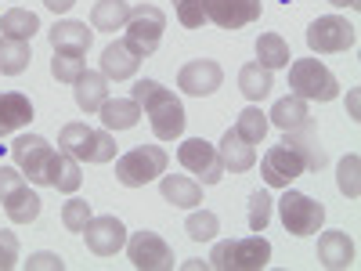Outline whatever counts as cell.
Here are the masks:
<instances>
[{"label": "cell", "mask_w": 361, "mask_h": 271, "mask_svg": "<svg viewBox=\"0 0 361 271\" xmlns=\"http://www.w3.org/2000/svg\"><path fill=\"white\" fill-rule=\"evenodd\" d=\"M134 102L141 105V116H148L152 134L159 141H177L185 134V105H180V98L170 87H163L156 80H137L134 83Z\"/></svg>", "instance_id": "1"}, {"label": "cell", "mask_w": 361, "mask_h": 271, "mask_svg": "<svg viewBox=\"0 0 361 271\" xmlns=\"http://www.w3.org/2000/svg\"><path fill=\"white\" fill-rule=\"evenodd\" d=\"M271 260V243L264 235H246V239H224L209 253V267L221 271H260Z\"/></svg>", "instance_id": "2"}, {"label": "cell", "mask_w": 361, "mask_h": 271, "mask_svg": "<svg viewBox=\"0 0 361 271\" xmlns=\"http://www.w3.org/2000/svg\"><path fill=\"white\" fill-rule=\"evenodd\" d=\"M58 148L80 163H112L116 159V138L109 131H94L87 124H66L58 134Z\"/></svg>", "instance_id": "3"}, {"label": "cell", "mask_w": 361, "mask_h": 271, "mask_svg": "<svg viewBox=\"0 0 361 271\" xmlns=\"http://www.w3.org/2000/svg\"><path fill=\"white\" fill-rule=\"evenodd\" d=\"M166 148L159 145H137L130 152H123L116 159V181L123 188H145L148 181H156L159 174H166Z\"/></svg>", "instance_id": "4"}, {"label": "cell", "mask_w": 361, "mask_h": 271, "mask_svg": "<svg viewBox=\"0 0 361 271\" xmlns=\"http://www.w3.org/2000/svg\"><path fill=\"white\" fill-rule=\"evenodd\" d=\"M289 87H293V95L304 98V102H333L340 95L336 76L329 73L318 58H296L289 66Z\"/></svg>", "instance_id": "5"}, {"label": "cell", "mask_w": 361, "mask_h": 271, "mask_svg": "<svg viewBox=\"0 0 361 271\" xmlns=\"http://www.w3.org/2000/svg\"><path fill=\"white\" fill-rule=\"evenodd\" d=\"M123 29H127V47H130L137 58H148V54H156V47H159V40H163L166 15H163V8H156V4H137V8H130Z\"/></svg>", "instance_id": "6"}, {"label": "cell", "mask_w": 361, "mask_h": 271, "mask_svg": "<svg viewBox=\"0 0 361 271\" xmlns=\"http://www.w3.org/2000/svg\"><path fill=\"white\" fill-rule=\"evenodd\" d=\"M279 217H282V224H286L289 235H314V231H322L325 206L314 203L304 192H289L286 188V195L279 199Z\"/></svg>", "instance_id": "7"}, {"label": "cell", "mask_w": 361, "mask_h": 271, "mask_svg": "<svg viewBox=\"0 0 361 271\" xmlns=\"http://www.w3.org/2000/svg\"><path fill=\"white\" fill-rule=\"evenodd\" d=\"M357 40V29L340 18V15H325V18H314L311 29H307V47L314 54H340V51H350Z\"/></svg>", "instance_id": "8"}, {"label": "cell", "mask_w": 361, "mask_h": 271, "mask_svg": "<svg viewBox=\"0 0 361 271\" xmlns=\"http://www.w3.org/2000/svg\"><path fill=\"white\" fill-rule=\"evenodd\" d=\"M177 163L185 167L188 174H195L202 185H217V181L224 177V163H221L217 145H209V141H202V138L180 141V148H177Z\"/></svg>", "instance_id": "9"}, {"label": "cell", "mask_w": 361, "mask_h": 271, "mask_svg": "<svg viewBox=\"0 0 361 271\" xmlns=\"http://www.w3.org/2000/svg\"><path fill=\"white\" fill-rule=\"evenodd\" d=\"M127 257L137 271H170L177 260H173V250L166 246V239L159 231H134L127 239Z\"/></svg>", "instance_id": "10"}, {"label": "cell", "mask_w": 361, "mask_h": 271, "mask_svg": "<svg viewBox=\"0 0 361 271\" xmlns=\"http://www.w3.org/2000/svg\"><path fill=\"white\" fill-rule=\"evenodd\" d=\"M11 156L18 163V170L29 177V185H47V167H51V156L54 148L47 138L40 134H22L15 145H11Z\"/></svg>", "instance_id": "11"}, {"label": "cell", "mask_w": 361, "mask_h": 271, "mask_svg": "<svg viewBox=\"0 0 361 271\" xmlns=\"http://www.w3.org/2000/svg\"><path fill=\"white\" fill-rule=\"evenodd\" d=\"M260 174L271 188H289L300 174H307V167L300 163V156L293 152L289 145H271L264 159H260Z\"/></svg>", "instance_id": "12"}, {"label": "cell", "mask_w": 361, "mask_h": 271, "mask_svg": "<svg viewBox=\"0 0 361 271\" xmlns=\"http://www.w3.org/2000/svg\"><path fill=\"white\" fill-rule=\"evenodd\" d=\"M83 239H87V250L98 253V257H112L127 246V228L119 217H90L83 224Z\"/></svg>", "instance_id": "13"}, {"label": "cell", "mask_w": 361, "mask_h": 271, "mask_svg": "<svg viewBox=\"0 0 361 271\" xmlns=\"http://www.w3.org/2000/svg\"><path fill=\"white\" fill-rule=\"evenodd\" d=\"M221 83H224V69L214 62V58H195V62H188L185 69L177 73V87L185 90V95H192V98L214 95Z\"/></svg>", "instance_id": "14"}, {"label": "cell", "mask_w": 361, "mask_h": 271, "mask_svg": "<svg viewBox=\"0 0 361 271\" xmlns=\"http://www.w3.org/2000/svg\"><path fill=\"white\" fill-rule=\"evenodd\" d=\"M260 18V0H206V22L221 29H243Z\"/></svg>", "instance_id": "15"}, {"label": "cell", "mask_w": 361, "mask_h": 271, "mask_svg": "<svg viewBox=\"0 0 361 271\" xmlns=\"http://www.w3.org/2000/svg\"><path fill=\"white\" fill-rule=\"evenodd\" d=\"M0 203H4L8 221H15V224H33L40 217V195L29 188V181H22V185H15L11 192H4Z\"/></svg>", "instance_id": "16"}, {"label": "cell", "mask_w": 361, "mask_h": 271, "mask_svg": "<svg viewBox=\"0 0 361 271\" xmlns=\"http://www.w3.org/2000/svg\"><path fill=\"white\" fill-rule=\"evenodd\" d=\"M282 145H289L293 152L300 156V163H304L307 170H322V167H325V148H322V141H318L314 124L300 127V131H286Z\"/></svg>", "instance_id": "17"}, {"label": "cell", "mask_w": 361, "mask_h": 271, "mask_svg": "<svg viewBox=\"0 0 361 271\" xmlns=\"http://www.w3.org/2000/svg\"><path fill=\"white\" fill-rule=\"evenodd\" d=\"M33 119V102L22 90H0V138Z\"/></svg>", "instance_id": "18"}, {"label": "cell", "mask_w": 361, "mask_h": 271, "mask_svg": "<svg viewBox=\"0 0 361 271\" xmlns=\"http://www.w3.org/2000/svg\"><path fill=\"white\" fill-rule=\"evenodd\" d=\"M141 66V58L127 47V40H116L102 51V76L105 80H130Z\"/></svg>", "instance_id": "19"}, {"label": "cell", "mask_w": 361, "mask_h": 271, "mask_svg": "<svg viewBox=\"0 0 361 271\" xmlns=\"http://www.w3.org/2000/svg\"><path fill=\"white\" fill-rule=\"evenodd\" d=\"M217 152H221L224 170H231V174H246V170L257 163V148H253L246 138H238V134H235V127H231V131L221 138Z\"/></svg>", "instance_id": "20"}, {"label": "cell", "mask_w": 361, "mask_h": 271, "mask_svg": "<svg viewBox=\"0 0 361 271\" xmlns=\"http://www.w3.org/2000/svg\"><path fill=\"white\" fill-rule=\"evenodd\" d=\"M318 260L322 267H350L354 264V243L347 231H322L318 235Z\"/></svg>", "instance_id": "21"}, {"label": "cell", "mask_w": 361, "mask_h": 271, "mask_svg": "<svg viewBox=\"0 0 361 271\" xmlns=\"http://www.w3.org/2000/svg\"><path fill=\"white\" fill-rule=\"evenodd\" d=\"M47 185L58 188L62 195H73L80 185H83V174H80V159H73L69 152H58L51 156V167H47Z\"/></svg>", "instance_id": "22"}, {"label": "cell", "mask_w": 361, "mask_h": 271, "mask_svg": "<svg viewBox=\"0 0 361 271\" xmlns=\"http://www.w3.org/2000/svg\"><path fill=\"white\" fill-rule=\"evenodd\" d=\"M90 29H87V22H76V18H66V22H54L51 29H47V40H51V47L54 51H87L90 47Z\"/></svg>", "instance_id": "23"}, {"label": "cell", "mask_w": 361, "mask_h": 271, "mask_svg": "<svg viewBox=\"0 0 361 271\" xmlns=\"http://www.w3.org/2000/svg\"><path fill=\"white\" fill-rule=\"evenodd\" d=\"M267 124H275L279 131H300V127L314 124V119H311V109H307L304 98L289 95V98H279L275 102V109L267 112Z\"/></svg>", "instance_id": "24"}, {"label": "cell", "mask_w": 361, "mask_h": 271, "mask_svg": "<svg viewBox=\"0 0 361 271\" xmlns=\"http://www.w3.org/2000/svg\"><path fill=\"white\" fill-rule=\"evenodd\" d=\"M73 95H76V105H80L83 112H98V109L105 105V98H109V80H105L102 73L83 69L80 80L73 83Z\"/></svg>", "instance_id": "25"}, {"label": "cell", "mask_w": 361, "mask_h": 271, "mask_svg": "<svg viewBox=\"0 0 361 271\" xmlns=\"http://www.w3.org/2000/svg\"><path fill=\"white\" fill-rule=\"evenodd\" d=\"M98 116H102V124L109 131H130V127H137V119H141V105L134 98H105Z\"/></svg>", "instance_id": "26"}, {"label": "cell", "mask_w": 361, "mask_h": 271, "mask_svg": "<svg viewBox=\"0 0 361 271\" xmlns=\"http://www.w3.org/2000/svg\"><path fill=\"white\" fill-rule=\"evenodd\" d=\"M159 188H163V199L173 203V206L192 210V206L202 203V185H199L195 177H185V174H166Z\"/></svg>", "instance_id": "27"}, {"label": "cell", "mask_w": 361, "mask_h": 271, "mask_svg": "<svg viewBox=\"0 0 361 271\" xmlns=\"http://www.w3.org/2000/svg\"><path fill=\"white\" fill-rule=\"evenodd\" d=\"M127 15H130L127 0H98V4L90 8V25L102 29V33H116V29L127 25Z\"/></svg>", "instance_id": "28"}, {"label": "cell", "mask_w": 361, "mask_h": 271, "mask_svg": "<svg viewBox=\"0 0 361 271\" xmlns=\"http://www.w3.org/2000/svg\"><path fill=\"white\" fill-rule=\"evenodd\" d=\"M33 62V51H29V40H11V37H0V73L4 76H18L29 69Z\"/></svg>", "instance_id": "29"}, {"label": "cell", "mask_w": 361, "mask_h": 271, "mask_svg": "<svg viewBox=\"0 0 361 271\" xmlns=\"http://www.w3.org/2000/svg\"><path fill=\"white\" fill-rule=\"evenodd\" d=\"M238 87H243V95H246L250 102H260V98H267V95H271L275 80H271V69H267V66L250 62V66L238 69Z\"/></svg>", "instance_id": "30"}, {"label": "cell", "mask_w": 361, "mask_h": 271, "mask_svg": "<svg viewBox=\"0 0 361 271\" xmlns=\"http://www.w3.org/2000/svg\"><path fill=\"white\" fill-rule=\"evenodd\" d=\"M40 29V18L25 8H11L0 15V37H11V40H33V33Z\"/></svg>", "instance_id": "31"}, {"label": "cell", "mask_w": 361, "mask_h": 271, "mask_svg": "<svg viewBox=\"0 0 361 271\" xmlns=\"http://www.w3.org/2000/svg\"><path fill=\"white\" fill-rule=\"evenodd\" d=\"M257 58H260V66H267V69H286L293 54H289V44L279 33H260Z\"/></svg>", "instance_id": "32"}, {"label": "cell", "mask_w": 361, "mask_h": 271, "mask_svg": "<svg viewBox=\"0 0 361 271\" xmlns=\"http://www.w3.org/2000/svg\"><path fill=\"white\" fill-rule=\"evenodd\" d=\"M235 134L246 138L250 145H260L264 134H267V112H260L257 105L243 109V112H238V119H235Z\"/></svg>", "instance_id": "33"}, {"label": "cell", "mask_w": 361, "mask_h": 271, "mask_svg": "<svg viewBox=\"0 0 361 271\" xmlns=\"http://www.w3.org/2000/svg\"><path fill=\"white\" fill-rule=\"evenodd\" d=\"M83 69H87V62L80 51H54V58H51V76L58 83H76Z\"/></svg>", "instance_id": "34"}, {"label": "cell", "mask_w": 361, "mask_h": 271, "mask_svg": "<svg viewBox=\"0 0 361 271\" xmlns=\"http://www.w3.org/2000/svg\"><path fill=\"white\" fill-rule=\"evenodd\" d=\"M185 231H188L192 243H209V239L221 231V221H217L214 210H195V214L185 221Z\"/></svg>", "instance_id": "35"}, {"label": "cell", "mask_w": 361, "mask_h": 271, "mask_svg": "<svg viewBox=\"0 0 361 271\" xmlns=\"http://www.w3.org/2000/svg\"><path fill=\"white\" fill-rule=\"evenodd\" d=\"M173 11H177V22L185 29H202V22H206V0H173Z\"/></svg>", "instance_id": "36"}, {"label": "cell", "mask_w": 361, "mask_h": 271, "mask_svg": "<svg viewBox=\"0 0 361 271\" xmlns=\"http://www.w3.org/2000/svg\"><path fill=\"white\" fill-rule=\"evenodd\" d=\"M246 221H250V231H264V228H267V221H271V195H267V192H253V195H250V214H246Z\"/></svg>", "instance_id": "37"}, {"label": "cell", "mask_w": 361, "mask_h": 271, "mask_svg": "<svg viewBox=\"0 0 361 271\" xmlns=\"http://www.w3.org/2000/svg\"><path fill=\"white\" fill-rule=\"evenodd\" d=\"M87 221H90V203H87V199H69V203L62 206V224H66L69 231H83Z\"/></svg>", "instance_id": "38"}, {"label": "cell", "mask_w": 361, "mask_h": 271, "mask_svg": "<svg viewBox=\"0 0 361 271\" xmlns=\"http://www.w3.org/2000/svg\"><path fill=\"white\" fill-rule=\"evenodd\" d=\"M357 167H361V159H357L354 152L340 163V192L350 195V199H357V192H361V185H357Z\"/></svg>", "instance_id": "39"}, {"label": "cell", "mask_w": 361, "mask_h": 271, "mask_svg": "<svg viewBox=\"0 0 361 271\" xmlns=\"http://www.w3.org/2000/svg\"><path fill=\"white\" fill-rule=\"evenodd\" d=\"M18 264V235L0 231V271H11Z\"/></svg>", "instance_id": "40"}, {"label": "cell", "mask_w": 361, "mask_h": 271, "mask_svg": "<svg viewBox=\"0 0 361 271\" xmlns=\"http://www.w3.org/2000/svg\"><path fill=\"white\" fill-rule=\"evenodd\" d=\"M25 267H29V271H40V267H47V271H62L66 260L58 257V253H33V257L25 260Z\"/></svg>", "instance_id": "41"}, {"label": "cell", "mask_w": 361, "mask_h": 271, "mask_svg": "<svg viewBox=\"0 0 361 271\" xmlns=\"http://www.w3.org/2000/svg\"><path fill=\"white\" fill-rule=\"evenodd\" d=\"M73 4H76V0H44V8H51V11H58V15L69 11Z\"/></svg>", "instance_id": "42"}, {"label": "cell", "mask_w": 361, "mask_h": 271, "mask_svg": "<svg viewBox=\"0 0 361 271\" xmlns=\"http://www.w3.org/2000/svg\"><path fill=\"white\" fill-rule=\"evenodd\" d=\"M329 4H336V8H357L361 0H329Z\"/></svg>", "instance_id": "43"}]
</instances>
